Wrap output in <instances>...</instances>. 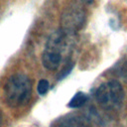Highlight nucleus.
Wrapping results in <instances>:
<instances>
[{
	"label": "nucleus",
	"mask_w": 127,
	"mask_h": 127,
	"mask_svg": "<svg viewBox=\"0 0 127 127\" xmlns=\"http://www.w3.org/2000/svg\"><path fill=\"white\" fill-rule=\"evenodd\" d=\"M32 95V81L24 73L11 75L4 85V97L10 107H20L25 105Z\"/></svg>",
	"instance_id": "f257e3e1"
},
{
	"label": "nucleus",
	"mask_w": 127,
	"mask_h": 127,
	"mask_svg": "<svg viewBox=\"0 0 127 127\" xmlns=\"http://www.w3.org/2000/svg\"><path fill=\"white\" fill-rule=\"evenodd\" d=\"M97 103L104 109H118L124 100V90L117 80H109L103 82L95 91Z\"/></svg>",
	"instance_id": "f03ea898"
},
{
	"label": "nucleus",
	"mask_w": 127,
	"mask_h": 127,
	"mask_svg": "<svg viewBox=\"0 0 127 127\" xmlns=\"http://www.w3.org/2000/svg\"><path fill=\"white\" fill-rule=\"evenodd\" d=\"M85 21V13L81 6L70 4L62 13L61 30L64 33L73 36L83 26Z\"/></svg>",
	"instance_id": "7ed1b4c3"
},
{
	"label": "nucleus",
	"mask_w": 127,
	"mask_h": 127,
	"mask_svg": "<svg viewBox=\"0 0 127 127\" xmlns=\"http://www.w3.org/2000/svg\"><path fill=\"white\" fill-rule=\"evenodd\" d=\"M52 127H92L90 122L87 120V118L76 115V114H70L64 116L57 121H55L54 125Z\"/></svg>",
	"instance_id": "20e7f679"
},
{
	"label": "nucleus",
	"mask_w": 127,
	"mask_h": 127,
	"mask_svg": "<svg viewBox=\"0 0 127 127\" xmlns=\"http://www.w3.org/2000/svg\"><path fill=\"white\" fill-rule=\"evenodd\" d=\"M63 61V57L53 53L49 50H44L42 54V64L43 65L50 70H57Z\"/></svg>",
	"instance_id": "39448f33"
},
{
	"label": "nucleus",
	"mask_w": 127,
	"mask_h": 127,
	"mask_svg": "<svg viewBox=\"0 0 127 127\" xmlns=\"http://www.w3.org/2000/svg\"><path fill=\"white\" fill-rule=\"evenodd\" d=\"M86 101H87V95L83 92H77L69 100L67 106L69 108H78V107H81L82 105H84Z\"/></svg>",
	"instance_id": "423d86ee"
},
{
	"label": "nucleus",
	"mask_w": 127,
	"mask_h": 127,
	"mask_svg": "<svg viewBox=\"0 0 127 127\" xmlns=\"http://www.w3.org/2000/svg\"><path fill=\"white\" fill-rule=\"evenodd\" d=\"M49 86H50V83L47 79H41L38 83V87H37V90H38V93L40 95H45L48 90H49Z\"/></svg>",
	"instance_id": "0eeeda50"
},
{
	"label": "nucleus",
	"mask_w": 127,
	"mask_h": 127,
	"mask_svg": "<svg viewBox=\"0 0 127 127\" xmlns=\"http://www.w3.org/2000/svg\"><path fill=\"white\" fill-rule=\"evenodd\" d=\"M72 67H73V62H71V61H67L66 63H65V64H64V68L62 69V71H61V74H60V79H62V78H64V77H65L70 71H71V69H72Z\"/></svg>",
	"instance_id": "6e6552de"
},
{
	"label": "nucleus",
	"mask_w": 127,
	"mask_h": 127,
	"mask_svg": "<svg viewBox=\"0 0 127 127\" xmlns=\"http://www.w3.org/2000/svg\"><path fill=\"white\" fill-rule=\"evenodd\" d=\"M120 74L122 76V78L124 79V81L127 83V62L123 64V65L120 68Z\"/></svg>",
	"instance_id": "1a4fd4ad"
},
{
	"label": "nucleus",
	"mask_w": 127,
	"mask_h": 127,
	"mask_svg": "<svg viewBox=\"0 0 127 127\" xmlns=\"http://www.w3.org/2000/svg\"><path fill=\"white\" fill-rule=\"evenodd\" d=\"M82 3H84V4H90V3H92L93 2V0H80Z\"/></svg>",
	"instance_id": "9d476101"
},
{
	"label": "nucleus",
	"mask_w": 127,
	"mask_h": 127,
	"mask_svg": "<svg viewBox=\"0 0 127 127\" xmlns=\"http://www.w3.org/2000/svg\"><path fill=\"white\" fill-rule=\"evenodd\" d=\"M2 121H3V114H2V111H1V109H0V127H1V125H2Z\"/></svg>",
	"instance_id": "9b49d317"
}]
</instances>
